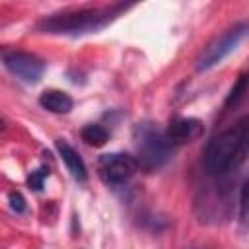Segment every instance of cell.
Masks as SVG:
<instances>
[{
	"label": "cell",
	"instance_id": "cell-1",
	"mask_svg": "<svg viewBox=\"0 0 249 249\" xmlns=\"http://www.w3.org/2000/svg\"><path fill=\"white\" fill-rule=\"evenodd\" d=\"M142 0H115L111 6L105 8H84L74 12L53 14L37 23V29L51 35H84L95 33L115 21L123 12L132 8Z\"/></svg>",
	"mask_w": 249,
	"mask_h": 249
},
{
	"label": "cell",
	"instance_id": "cell-2",
	"mask_svg": "<svg viewBox=\"0 0 249 249\" xmlns=\"http://www.w3.org/2000/svg\"><path fill=\"white\" fill-rule=\"evenodd\" d=\"M249 119L241 117L231 128L212 136L204 150V169L212 177H222L237 169L247 156Z\"/></svg>",
	"mask_w": 249,
	"mask_h": 249
},
{
	"label": "cell",
	"instance_id": "cell-3",
	"mask_svg": "<svg viewBox=\"0 0 249 249\" xmlns=\"http://www.w3.org/2000/svg\"><path fill=\"white\" fill-rule=\"evenodd\" d=\"M138 148V167L154 171L161 167L173 154V144L154 123H142L134 130Z\"/></svg>",
	"mask_w": 249,
	"mask_h": 249
},
{
	"label": "cell",
	"instance_id": "cell-4",
	"mask_svg": "<svg viewBox=\"0 0 249 249\" xmlns=\"http://www.w3.org/2000/svg\"><path fill=\"white\" fill-rule=\"evenodd\" d=\"M245 35H247V23L245 21L226 29L220 37L210 41L206 45V49L200 53V56L196 60V70L204 72V70H210L216 64H220L230 53H233L239 47V43L245 39Z\"/></svg>",
	"mask_w": 249,
	"mask_h": 249
},
{
	"label": "cell",
	"instance_id": "cell-5",
	"mask_svg": "<svg viewBox=\"0 0 249 249\" xmlns=\"http://www.w3.org/2000/svg\"><path fill=\"white\" fill-rule=\"evenodd\" d=\"M97 171L101 179L109 185H123L132 179L138 171V160L124 152L103 154L97 161Z\"/></svg>",
	"mask_w": 249,
	"mask_h": 249
},
{
	"label": "cell",
	"instance_id": "cell-6",
	"mask_svg": "<svg viewBox=\"0 0 249 249\" xmlns=\"http://www.w3.org/2000/svg\"><path fill=\"white\" fill-rule=\"evenodd\" d=\"M4 66L8 68L10 74H14L25 84L39 82L45 72V62L39 56L31 53H23V51H12L4 54Z\"/></svg>",
	"mask_w": 249,
	"mask_h": 249
},
{
	"label": "cell",
	"instance_id": "cell-7",
	"mask_svg": "<svg viewBox=\"0 0 249 249\" xmlns=\"http://www.w3.org/2000/svg\"><path fill=\"white\" fill-rule=\"evenodd\" d=\"M202 132V123L196 121V119H189V117H177L173 119L167 128H165V138L173 144V146H179V144H185L189 140H193L195 136H198Z\"/></svg>",
	"mask_w": 249,
	"mask_h": 249
},
{
	"label": "cell",
	"instance_id": "cell-8",
	"mask_svg": "<svg viewBox=\"0 0 249 249\" xmlns=\"http://www.w3.org/2000/svg\"><path fill=\"white\" fill-rule=\"evenodd\" d=\"M56 150H58V154H60V158H62V161H64V165H66V169L70 171V175H72L78 183H86V181H88V169H86V163H84L82 156H80L66 140H62V138L56 140Z\"/></svg>",
	"mask_w": 249,
	"mask_h": 249
},
{
	"label": "cell",
	"instance_id": "cell-9",
	"mask_svg": "<svg viewBox=\"0 0 249 249\" xmlns=\"http://www.w3.org/2000/svg\"><path fill=\"white\" fill-rule=\"evenodd\" d=\"M39 105L51 113H68L74 107V99L62 89H47L39 95Z\"/></svg>",
	"mask_w": 249,
	"mask_h": 249
},
{
	"label": "cell",
	"instance_id": "cell-10",
	"mask_svg": "<svg viewBox=\"0 0 249 249\" xmlns=\"http://www.w3.org/2000/svg\"><path fill=\"white\" fill-rule=\"evenodd\" d=\"M82 140L88 144V146H93V148H99L103 146L107 140H109V130L99 124V123H93V124H86L80 132Z\"/></svg>",
	"mask_w": 249,
	"mask_h": 249
},
{
	"label": "cell",
	"instance_id": "cell-11",
	"mask_svg": "<svg viewBox=\"0 0 249 249\" xmlns=\"http://www.w3.org/2000/svg\"><path fill=\"white\" fill-rule=\"evenodd\" d=\"M245 91H247V74H241L239 76V80L235 82V86L231 88V91L228 93V97H226V107H235L241 99H243V95H245Z\"/></svg>",
	"mask_w": 249,
	"mask_h": 249
},
{
	"label": "cell",
	"instance_id": "cell-12",
	"mask_svg": "<svg viewBox=\"0 0 249 249\" xmlns=\"http://www.w3.org/2000/svg\"><path fill=\"white\" fill-rule=\"evenodd\" d=\"M47 177H49V169H47V167H39V169L31 171L29 177H27V185H29V189H33L35 193H39V191L43 189Z\"/></svg>",
	"mask_w": 249,
	"mask_h": 249
},
{
	"label": "cell",
	"instance_id": "cell-13",
	"mask_svg": "<svg viewBox=\"0 0 249 249\" xmlns=\"http://www.w3.org/2000/svg\"><path fill=\"white\" fill-rule=\"evenodd\" d=\"M8 200H10V208H12L16 214H23V212L27 210V204H25V198H23L21 193L12 191V193L8 195Z\"/></svg>",
	"mask_w": 249,
	"mask_h": 249
},
{
	"label": "cell",
	"instance_id": "cell-14",
	"mask_svg": "<svg viewBox=\"0 0 249 249\" xmlns=\"http://www.w3.org/2000/svg\"><path fill=\"white\" fill-rule=\"evenodd\" d=\"M247 187H249V183L243 181L241 191H239V206H241V210H239V220H241V224L247 222Z\"/></svg>",
	"mask_w": 249,
	"mask_h": 249
},
{
	"label": "cell",
	"instance_id": "cell-15",
	"mask_svg": "<svg viewBox=\"0 0 249 249\" xmlns=\"http://www.w3.org/2000/svg\"><path fill=\"white\" fill-rule=\"evenodd\" d=\"M4 128H6V124H4V121L0 119V130H4Z\"/></svg>",
	"mask_w": 249,
	"mask_h": 249
},
{
	"label": "cell",
	"instance_id": "cell-16",
	"mask_svg": "<svg viewBox=\"0 0 249 249\" xmlns=\"http://www.w3.org/2000/svg\"><path fill=\"white\" fill-rule=\"evenodd\" d=\"M0 53H2V49H0Z\"/></svg>",
	"mask_w": 249,
	"mask_h": 249
}]
</instances>
